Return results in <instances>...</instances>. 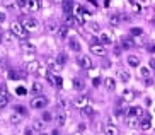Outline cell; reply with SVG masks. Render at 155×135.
Segmentation results:
<instances>
[{"instance_id":"6da1fadb","label":"cell","mask_w":155,"mask_h":135,"mask_svg":"<svg viewBox=\"0 0 155 135\" xmlns=\"http://www.w3.org/2000/svg\"><path fill=\"white\" fill-rule=\"evenodd\" d=\"M48 98H45V96H36V98H32L31 99V108H34V109H43V108H46L48 106Z\"/></svg>"},{"instance_id":"7a4b0ae2","label":"cell","mask_w":155,"mask_h":135,"mask_svg":"<svg viewBox=\"0 0 155 135\" xmlns=\"http://www.w3.org/2000/svg\"><path fill=\"white\" fill-rule=\"evenodd\" d=\"M10 33H12L14 36H17V38H24L26 34H28V31L24 29V26L21 22H12L10 24Z\"/></svg>"},{"instance_id":"3957f363","label":"cell","mask_w":155,"mask_h":135,"mask_svg":"<svg viewBox=\"0 0 155 135\" xmlns=\"http://www.w3.org/2000/svg\"><path fill=\"white\" fill-rule=\"evenodd\" d=\"M22 26H24V29L28 33H36V31H39V22H38L36 19H26L22 22Z\"/></svg>"},{"instance_id":"277c9868","label":"cell","mask_w":155,"mask_h":135,"mask_svg":"<svg viewBox=\"0 0 155 135\" xmlns=\"http://www.w3.org/2000/svg\"><path fill=\"white\" fill-rule=\"evenodd\" d=\"M77 63H78V67L80 68H92V58L89 57V55H80L77 58Z\"/></svg>"},{"instance_id":"5b68a950","label":"cell","mask_w":155,"mask_h":135,"mask_svg":"<svg viewBox=\"0 0 155 135\" xmlns=\"http://www.w3.org/2000/svg\"><path fill=\"white\" fill-rule=\"evenodd\" d=\"M19 46H21V50H22L24 53H28V55H34V53H36V45L31 43V41H22Z\"/></svg>"},{"instance_id":"8992f818","label":"cell","mask_w":155,"mask_h":135,"mask_svg":"<svg viewBox=\"0 0 155 135\" xmlns=\"http://www.w3.org/2000/svg\"><path fill=\"white\" fill-rule=\"evenodd\" d=\"M91 51L94 55H97V57H104V55H106V46L102 45V43H97V45L92 43V45H91Z\"/></svg>"},{"instance_id":"52a82bcc","label":"cell","mask_w":155,"mask_h":135,"mask_svg":"<svg viewBox=\"0 0 155 135\" xmlns=\"http://www.w3.org/2000/svg\"><path fill=\"white\" fill-rule=\"evenodd\" d=\"M26 70L31 72V74L39 72V70H41V63L38 62V60H31V62H28V65H26Z\"/></svg>"},{"instance_id":"ba28073f","label":"cell","mask_w":155,"mask_h":135,"mask_svg":"<svg viewBox=\"0 0 155 135\" xmlns=\"http://www.w3.org/2000/svg\"><path fill=\"white\" fill-rule=\"evenodd\" d=\"M75 108H78V109H84V108H87L89 106V98L87 96H80V98H77L75 99Z\"/></svg>"},{"instance_id":"9c48e42d","label":"cell","mask_w":155,"mask_h":135,"mask_svg":"<svg viewBox=\"0 0 155 135\" xmlns=\"http://www.w3.org/2000/svg\"><path fill=\"white\" fill-rule=\"evenodd\" d=\"M7 104H9V92L5 87H2L0 89V108H5Z\"/></svg>"},{"instance_id":"30bf717a","label":"cell","mask_w":155,"mask_h":135,"mask_svg":"<svg viewBox=\"0 0 155 135\" xmlns=\"http://www.w3.org/2000/svg\"><path fill=\"white\" fill-rule=\"evenodd\" d=\"M55 120H56V125H60V126H63L65 123H67V111H65V109H60V111L56 113V116H55Z\"/></svg>"},{"instance_id":"8fae6325","label":"cell","mask_w":155,"mask_h":135,"mask_svg":"<svg viewBox=\"0 0 155 135\" xmlns=\"http://www.w3.org/2000/svg\"><path fill=\"white\" fill-rule=\"evenodd\" d=\"M101 43H102V45H113V41H114V36H113V33H102V34H101Z\"/></svg>"},{"instance_id":"7c38bea8","label":"cell","mask_w":155,"mask_h":135,"mask_svg":"<svg viewBox=\"0 0 155 135\" xmlns=\"http://www.w3.org/2000/svg\"><path fill=\"white\" fill-rule=\"evenodd\" d=\"M126 62H128V67H131V68L140 67V57H137V55H130L126 58Z\"/></svg>"},{"instance_id":"4fadbf2b","label":"cell","mask_w":155,"mask_h":135,"mask_svg":"<svg viewBox=\"0 0 155 135\" xmlns=\"http://www.w3.org/2000/svg\"><path fill=\"white\" fill-rule=\"evenodd\" d=\"M22 118H24V115L22 113H19V111H12V115H10V123L12 125H19V123L22 122Z\"/></svg>"},{"instance_id":"5bb4252c","label":"cell","mask_w":155,"mask_h":135,"mask_svg":"<svg viewBox=\"0 0 155 135\" xmlns=\"http://www.w3.org/2000/svg\"><path fill=\"white\" fill-rule=\"evenodd\" d=\"M143 115H145V111H143V108H141V106H133V108H130V116L143 118Z\"/></svg>"},{"instance_id":"9a60e30c","label":"cell","mask_w":155,"mask_h":135,"mask_svg":"<svg viewBox=\"0 0 155 135\" xmlns=\"http://www.w3.org/2000/svg\"><path fill=\"white\" fill-rule=\"evenodd\" d=\"M56 34H58L60 40H67V38H68V34H70V27H68V26H61V27H58Z\"/></svg>"},{"instance_id":"2e32d148","label":"cell","mask_w":155,"mask_h":135,"mask_svg":"<svg viewBox=\"0 0 155 135\" xmlns=\"http://www.w3.org/2000/svg\"><path fill=\"white\" fill-rule=\"evenodd\" d=\"M39 9H41V0H29V4H28L29 12H36Z\"/></svg>"},{"instance_id":"e0dca14e","label":"cell","mask_w":155,"mask_h":135,"mask_svg":"<svg viewBox=\"0 0 155 135\" xmlns=\"http://www.w3.org/2000/svg\"><path fill=\"white\" fill-rule=\"evenodd\" d=\"M107 22H109L113 27L119 26V24H121V16H118V14H111L109 17H107Z\"/></svg>"},{"instance_id":"ac0fdd59","label":"cell","mask_w":155,"mask_h":135,"mask_svg":"<svg viewBox=\"0 0 155 135\" xmlns=\"http://www.w3.org/2000/svg\"><path fill=\"white\" fill-rule=\"evenodd\" d=\"M104 86H106V89H107V91L113 92V91H116V81H114L113 77H106V79H104Z\"/></svg>"},{"instance_id":"d6986e66","label":"cell","mask_w":155,"mask_h":135,"mask_svg":"<svg viewBox=\"0 0 155 135\" xmlns=\"http://www.w3.org/2000/svg\"><path fill=\"white\" fill-rule=\"evenodd\" d=\"M46 77H48V81L53 82L55 86H63V79H61L60 75H53V74H48Z\"/></svg>"},{"instance_id":"ffe728a7","label":"cell","mask_w":155,"mask_h":135,"mask_svg":"<svg viewBox=\"0 0 155 135\" xmlns=\"http://www.w3.org/2000/svg\"><path fill=\"white\" fill-rule=\"evenodd\" d=\"M138 126H140V130H143V132L150 130V128H152V120H150V118H143Z\"/></svg>"},{"instance_id":"44dd1931","label":"cell","mask_w":155,"mask_h":135,"mask_svg":"<svg viewBox=\"0 0 155 135\" xmlns=\"http://www.w3.org/2000/svg\"><path fill=\"white\" fill-rule=\"evenodd\" d=\"M123 101H133V98H135V92H133V89H130V87H128V89H124L123 91Z\"/></svg>"},{"instance_id":"7402d4cb","label":"cell","mask_w":155,"mask_h":135,"mask_svg":"<svg viewBox=\"0 0 155 135\" xmlns=\"http://www.w3.org/2000/svg\"><path fill=\"white\" fill-rule=\"evenodd\" d=\"M152 74V68L148 67V65H143V67H140V75L143 77V79H148Z\"/></svg>"},{"instance_id":"603a6c76","label":"cell","mask_w":155,"mask_h":135,"mask_svg":"<svg viewBox=\"0 0 155 135\" xmlns=\"http://www.w3.org/2000/svg\"><path fill=\"white\" fill-rule=\"evenodd\" d=\"M48 65H50V68L51 70H55V72H58L60 68H61V65L56 62V58H48Z\"/></svg>"},{"instance_id":"cb8c5ba5","label":"cell","mask_w":155,"mask_h":135,"mask_svg":"<svg viewBox=\"0 0 155 135\" xmlns=\"http://www.w3.org/2000/svg\"><path fill=\"white\" fill-rule=\"evenodd\" d=\"M41 91H43V84H41V82H34V84H32L31 92L34 96H39V92H41Z\"/></svg>"},{"instance_id":"d4e9b609","label":"cell","mask_w":155,"mask_h":135,"mask_svg":"<svg viewBox=\"0 0 155 135\" xmlns=\"http://www.w3.org/2000/svg\"><path fill=\"white\" fill-rule=\"evenodd\" d=\"M126 125L130 126V128H135V126H138V125H140V122H138V118H137V116H128Z\"/></svg>"},{"instance_id":"484cf974","label":"cell","mask_w":155,"mask_h":135,"mask_svg":"<svg viewBox=\"0 0 155 135\" xmlns=\"http://www.w3.org/2000/svg\"><path fill=\"white\" fill-rule=\"evenodd\" d=\"M68 45H70V50H73V51H80V43H78L75 38H70Z\"/></svg>"},{"instance_id":"4316f807","label":"cell","mask_w":155,"mask_h":135,"mask_svg":"<svg viewBox=\"0 0 155 135\" xmlns=\"http://www.w3.org/2000/svg\"><path fill=\"white\" fill-rule=\"evenodd\" d=\"M63 12H65V16H72V0H65L63 2Z\"/></svg>"},{"instance_id":"83f0119b","label":"cell","mask_w":155,"mask_h":135,"mask_svg":"<svg viewBox=\"0 0 155 135\" xmlns=\"http://www.w3.org/2000/svg\"><path fill=\"white\" fill-rule=\"evenodd\" d=\"M104 135H118V128L114 125H107L104 128Z\"/></svg>"},{"instance_id":"f1b7e54d","label":"cell","mask_w":155,"mask_h":135,"mask_svg":"<svg viewBox=\"0 0 155 135\" xmlns=\"http://www.w3.org/2000/svg\"><path fill=\"white\" fill-rule=\"evenodd\" d=\"M118 79L123 82H128L130 81V74L126 72V70H118Z\"/></svg>"},{"instance_id":"f546056e","label":"cell","mask_w":155,"mask_h":135,"mask_svg":"<svg viewBox=\"0 0 155 135\" xmlns=\"http://www.w3.org/2000/svg\"><path fill=\"white\" fill-rule=\"evenodd\" d=\"M12 38H14V34H12V33H7V34L2 36V43H4V45H10V43L14 41Z\"/></svg>"},{"instance_id":"4dcf8cb0","label":"cell","mask_w":155,"mask_h":135,"mask_svg":"<svg viewBox=\"0 0 155 135\" xmlns=\"http://www.w3.org/2000/svg\"><path fill=\"white\" fill-rule=\"evenodd\" d=\"M130 7H131L133 12H137V14L141 10V5L138 4V2H135V0H130Z\"/></svg>"},{"instance_id":"1f68e13d","label":"cell","mask_w":155,"mask_h":135,"mask_svg":"<svg viewBox=\"0 0 155 135\" xmlns=\"http://www.w3.org/2000/svg\"><path fill=\"white\" fill-rule=\"evenodd\" d=\"M55 58H56V62H58L60 65H61V67H63L65 63H67V55H65V53H58V55L55 57Z\"/></svg>"},{"instance_id":"d6a6232c","label":"cell","mask_w":155,"mask_h":135,"mask_svg":"<svg viewBox=\"0 0 155 135\" xmlns=\"http://www.w3.org/2000/svg\"><path fill=\"white\" fill-rule=\"evenodd\" d=\"M46 29H48L50 33H56V31H58V26H56V22H51V21H50V22L46 24Z\"/></svg>"},{"instance_id":"836d02e7","label":"cell","mask_w":155,"mask_h":135,"mask_svg":"<svg viewBox=\"0 0 155 135\" xmlns=\"http://www.w3.org/2000/svg\"><path fill=\"white\" fill-rule=\"evenodd\" d=\"M131 34L133 36H141L143 34V29L141 27H131Z\"/></svg>"},{"instance_id":"e575fe53","label":"cell","mask_w":155,"mask_h":135,"mask_svg":"<svg viewBox=\"0 0 155 135\" xmlns=\"http://www.w3.org/2000/svg\"><path fill=\"white\" fill-rule=\"evenodd\" d=\"M58 104H60V108H61V109H67V106H68V101H67L65 98H60Z\"/></svg>"},{"instance_id":"d590c367","label":"cell","mask_w":155,"mask_h":135,"mask_svg":"<svg viewBox=\"0 0 155 135\" xmlns=\"http://www.w3.org/2000/svg\"><path fill=\"white\" fill-rule=\"evenodd\" d=\"M75 21L78 24H85V17H84V14H75Z\"/></svg>"},{"instance_id":"8d00e7d4","label":"cell","mask_w":155,"mask_h":135,"mask_svg":"<svg viewBox=\"0 0 155 135\" xmlns=\"http://www.w3.org/2000/svg\"><path fill=\"white\" fill-rule=\"evenodd\" d=\"M89 29H91L92 33H97L99 31V24L97 22H89Z\"/></svg>"},{"instance_id":"74e56055","label":"cell","mask_w":155,"mask_h":135,"mask_svg":"<svg viewBox=\"0 0 155 135\" xmlns=\"http://www.w3.org/2000/svg\"><path fill=\"white\" fill-rule=\"evenodd\" d=\"M43 120H45V122H51V120H53V115H51L50 111H45L43 113Z\"/></svg>"},{"instance_id":"f35d334b","label":"cell","mask_w":155,"mask_h":135,"mask_svg":"<svg viewBox=\"0 0 155 135\" xmlns=\"http://www.w3.org/2000/svg\"><path fill=\"white\" fill-rule=\"evenodd\" d=\"M82 111H84V115H85V116H92V115H94V109H92L91 106H87V108H84Z\"/></svg>"},{"instance_id":"ab89813d","label":"cell","mask_w":155,"mask_h":135,"mask_svg":"<svg viewBox=\"0 0 155 135\" xmlns=\"http://www.w3.org/2000/svg\"><path fill=\"white\" fill-rule=\"evenodd\" d=\"M28 4H29V0H17V5L21 9H28Z\"/></svg>"},{"instance_id":"60d3db41","label":"cell","mask_w":155,"mask_h":135,"mask_svg":"<svg viewBox=\"0 0 155 135\" xmlns=\"http://www.w3.org/2000/svg\"><path fill=\"white\" fill-rule=\"evenodd\" d=\"M72 24H73V17H72V16H65V26H72Z\"/></svg>"},{"instance_id":"b9f144b4","label":"cell","mask_w":155,"mask_h":135,"mask_svg":"<svg viewBox=\"0 0 155 135\" xmlns=\"http://www.w3.org/2000/svg\"><path fill=\"white\" fill-rule=\"evenodd\" d=\"M73 82H75V89H80V91L84 89V82H82V81H78V79H75Z\"/></svg>"},{"instance_id":"7bdbcfd3","label":"cell","mask_w":155,"mask_h":135,"mask_svg":"<svg viewBox=\"0 0 155 135\" xmlns=\"http://www.w3.org/2000/svg\"><path fill=\"white\" fill-rule=\"evenodd\" d=\"M133 43H135V41H131V40H126V41L123 43V48H124V50L131 48V46H133Z\"/></svg>"},{"instance_id":"ee69618b","label":"cell","mask_w":155,"mask_h":135,"mask_svg":"<svg viewBox=\"0 0 155 135\" xmlns=\"http://www.w3.org/2000/svg\"><path fill=\"white\" fill-rule=\"evenodd\" d=\"M7 77H9V79H17V72H15V70H12V68H10L9 70V74H7Z\"/></svg>"},{"instance_id":"f6af8a7d","label":"cell","mask_w":155,"mask_h":135,"mask_svg":"<svg viewBox=\"0 0 155 135\" xmlns=\"http://www.w3.org/2000/svg\"><path fill=\"white\" fill-rule=\"evenodd\" d=\"M15 92H17L19 96H24V94H26V92H28V91H26V87L19 86V87H17V91H15Z\"/></svg>"},{"instance_id":"bcb514c9","label":"cell","mask_w":155,"mask_h":135,"mask_svg":"<svg viewBox=\"0 0 155 135\" xmlns=\"http://www.w3.org/2000/svg\"><path fill=\"white\" fill-rule=\"evenodd\" d=\"M43 126H45V123H43V122H36L32 128H34V130H43Z\"/></svg>"},{"instance_id":"7dc6e473","label":"cell","mask_w":155,"mask_h":135,"mask_svg":"<svg viewBox=\"0 0 155 135\" xmlns=\"http://www.w3.org/2000/svg\"><path fill=\"white\" fill-rule=\"evenodd\" d=\"M15 111H19V113H22V115H26V108H24V106H15Z\"/></svg>"},{"instance_id":"c3c4849f","label":"cell","mask_w":155,"mask_h":135,"mask_svg":"<svg viewBox=\"0 0 155 135\" xmlns=\"http://www.w3.org/2000/svg\"><path fill=\"white\" fill-rule=\"evenodd\" d=\"M148 67H150L152 70H155V58H150V62H148Z\"/></svg>"},{"instance_id":"681fc988","label":"cell","mask_w":155,"mask_h":135,"mask_svg":"<svg viewBox=\"0 0 155 135\" xmlns=\"http://www.w3.org/2000/svg\"><path fill=\"white\" fill-rule=\"evenodd\" d=\"M5 21V12H2V10H0V24L4 22Z\"/></svg>"},{"instance_id":"f907efd6","label":"cell","mask_w":155,"mask_h":135,"mask_svg":"<svg viewBox=\"0 0 155 135\" xmlns=\"http://www.w3.org/2000/svg\"><path fill=\"white\" fill-rule=\"evenodd\" d=\"M102 5H104L106 9H109V7H111V0H104V4H102Z\"/></svg>"},{"instance_id":"816d5d0a","label":"cell","mask_w":155,"mask_h":135,"mask_svg":"<svg viewBox=\"0 0 155 135\" xmlns=\"http://www.w3.org/2000/svg\"><path fill=\"white\" fill-rule=\"evenodd\" d=\"M85 130V123H80V125H78V132H84Z\"/></svg>"},{"instance_id":"f5cc1de1","label":"cell","mask_w":155,"mask_h":135,"mask_svg":"<svg viewBox=\"0 0 155 135\" xmlns=\"http://www.w3.org/2000/svg\"><path fill=\"white\" fill-rule=\"evenodd\" d=\"M99 77H96V79H94V81H92V84H94V86H99Z\"/></svg>"},{"instance_id":"db71d44e","label":"cell","mask_w":155,"mask_h":135,"mask_svg":"<svg viewBox=\"0 0 155 135\" xmlns=\"http://www.w3.org/2000/svg\"><path fill=\"white\" fill-rule=\"evenodd\" d=\"M31 133H32L31 128H26V130H24V135H31Z\"/></svg>"},{"instance_id":"11a10c76","label":"cell","mask_w":155,"mask_h":135,"mask_svg":"<svg viewBox=\"0 0 155 135\" xmlns=\"http://www.w3.org/2000/svg\"><path fill=\"white\" fill-rule=\"evenodd\" d=\"M7 7H14V2L12 0H7Z\"/></svg>"},{"instance_id":"9f6ffc18","label":"cell","mask_w":155,"mask_h":135,"mask_svg":"<svg viewBox=\"0 0 155 135\" xmlns=\"http://www.w3.org/2000/svg\"><path fill=\"white\" fill-rule=\"evenodd\" d=\"M51 135H61V132H60V130H53V132H51Z\"/></svg>"},{"instance_id":"6f0895ef","label":"cell","mask_w":155,"mask_h":135,"mask_svg":"<svg viewBox=\"0 0 155 135\" xmlns=\"http://www.w3.org/2000/svg\"><path fill=\"white\" fill-rule=\"evenodd\" d=\"M65 0H53V4H63Z\"/></svg>"},{"instance_id":"680465c9","label":"cell","mask_w":155,"mask_h":135,"mask_svg":"<svg viewBox=\"0 0 155 135\" xmlns=\"http://www.w3.org/2000/svg\"><path fill=\"white\" fill-rule=\"evenodd\" d=\"M89 2H91V4L94 5V7H97V2H96V0H89Z\"/></svg>"},{"instance_id":"91938a15","label":"cell","mask_w":155,"mask_h":135,"mask_svg":"<svg viewBox=\"0 0 155 135\" xmlns=\"http://www.w3.org/2000/svg\"><path fill=\"white\" fill-rule=\"evenodd\" d=\"M72 135H84L82 132H75V133H72Z\"/></svg>"},{"instance_id":"94428289","label":"cell","mask_w":155,"mask_h":135,"mask_svg":"<svg viewBox=\"0 0 155 135\" xmlns=\"http://www.w3.org/2000/svg\"><path fill=\"white\" fill-rule=\"evenodd\" d=\"M39 135H48V133H39Z\"/></svg>"},{"instance_id":"6125c7cd","label":"cell","mask_w":155,"mask_h":135,"mask_svg":"<svg viewBox=\"0 0 155 135\" xmlns=\"http://www.w3.org/2000/svg\"><path fill=\"white\" fill-rule=\"evenodd\" d=\"M153 24H155V16H153Z\"/></svg>"},{"instance_id":"be15d7a7","label":"cell","mask_w":155,"mask_h":135,"mask_svg":"<svg viewBox=\"0 0 155 135\" xmlns=\"http://www.w3.org/2000/svg\"><path fill=\"white\" fill-rule=\"evenodd\" d=\"M0 58H2V51H0Z\"/></svg>"},{"instance_id":"e7e4bbea","label":"cell","mask_w":155,"mask_h":135,"mask_svg":"<svg viewBox=\"0 0 155 135\" xmlns=\"http://www.w3.org/2000/svg\"><path fill=\"white\" fill-rule=\"evenodd\" d=\"M0 43H2V36H0Z\"/></svg>"},{"instance_id":"03108f58","label":"cell","mask_w":155,"mask_h":135,"mask_svg":"<svg viewBox=\"0 0 155 135\" xmlns=\"http://www.w3.org/2000/svg\"><path fill=\"white\" fill-rule=\"evenodd\" d=\"M0 4H2V0H0Z\"/></svg>"}]
</instances>
